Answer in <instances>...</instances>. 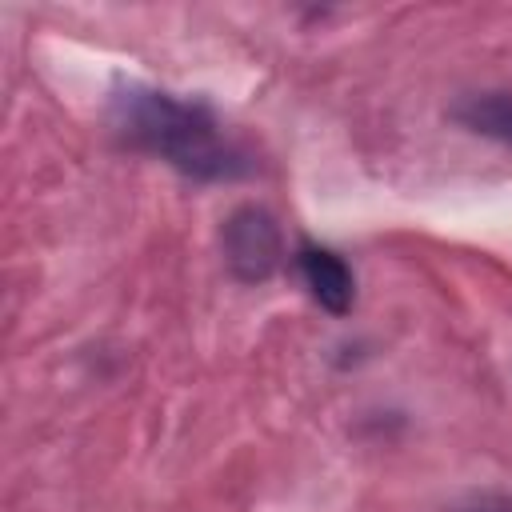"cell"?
Here are the masks:
<instances>
[{
    "label": "cell",
    "instance_id": "obj_1",
    "mask_svg": "<svg viewBox=\"0 0 512 512\" xmlns=\"http://www.w3.org/2000/svg\"><path fill=\"white\" fill-rule=\"evenodd\" d=\"M112 124L132 148L168 160L192 180H232L252 168L200 100L128 84L112 100Z\"/></svg>",
    "mask_w": 512,
    "mask_h": 512
},
{
    "label": "cell",
    "instance_id": "obj_2",
    "mask_svg": "<svg viewBox=\"0 0 512 512\" xmlns=\"http://www.w3.org/2000/svg\"><path fill=\"white\" fill-rule=\"evenodd\" d=\"M224 264L240 284H260L280 268V228L264 208H236L224 224Z\"/></svg>",
    "mask_w": 512,
    "mask_h": 512
},
{
    "label": "cell",
    "instance_id": "obj_3",
    "mask_svg": "<svg viewBox=\"0 0 512 512\" xmlns=\"http://www.w3.org/2000/svg\"><path fill=\"white\" fill-rule=\"evenodd\" d=\"M296 268H300V276H304V284H308V292H312V300H316L320 308H328L332 316H344V312L352 308V300H356V280H352V268H348L336 252L304 244V248L296 252Z\"/></svg>",
    "mask_w": 512,
    "mask_h": 512
},
{
    "label": "cell",
    "instance_id": "obj_4",
    "mask_svg": "<svg viewBox=\"0 0 512 512\" xmlns=\"http://www.w3.org/2000/svg\"><path fill=\"white\" fill-rule=\"evenodd\" d=\"M456 120L468 124L472 132H484L492 140L512 144V96H504V92L468 96L464 104H456Z\"/></svg>",
    "mask_w": 512,
    "mask_h": 512
}]
</instances>
